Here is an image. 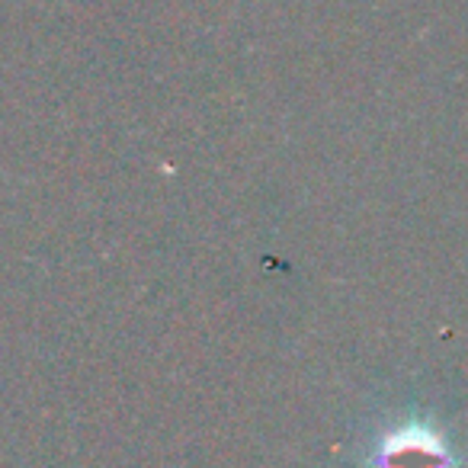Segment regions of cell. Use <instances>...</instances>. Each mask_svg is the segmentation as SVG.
Wrapping results in <instances>:
<instances>
[{
    "label": "cell",
    "instance_id": "obj_1",
    "mask_svg": "<svg viewBox=\"0 0 468 468\" xmlns=\"http://www.w3.org/2000/svg\"><path fill=\"white\" fill-rule=\"evenodd\" d=\"M376 468H452V455L436 430L408 423L382 440Z\"/></svg>",
    "mask_w": 468,
    "mask_h": 468
}]
</instances>
